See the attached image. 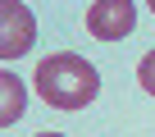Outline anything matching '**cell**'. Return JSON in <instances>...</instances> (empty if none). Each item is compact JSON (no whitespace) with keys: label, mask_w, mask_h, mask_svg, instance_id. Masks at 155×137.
<instances>
[{"label":"cell","mask_w":155,"mask_h":137,"mask_svg":"<svg viewBox=\"0 0 155 137\" xmlns=\"http://www.w3.org/2000/svg\"><path fill=\"white\" fill-rule=\"evenodd\" d=\"M150 14H155V0H150Z\"/></svg>","instance_id":"52a82bcc"},{"label":"cell","mask_w":155,"mask_h":137,"mask_svg":"<svg viewBox=\"0 0 155 137\" xmlns=\"http://www.w3.org/2000/svg\"><path fill=\"white\" fill-rule=\"evenodd\" d=\"M37 92L46 105L55 110H82L101 96V73L82 59V55H73V50H59V55H46L37 64Z\"/></svg>","instance_id":"6da1fadb"},{"label":"cell","mask_w":155,"mask_h":137,"mask_svg":"<svg viewBox=\"0 0 155 137\" xmlns=\"http://www.w3.org/2000/svg\"><path fill=\"white\" fill-rule=\"evenodd\" d=\"M137 28V5L132 0H91L87 5V32L96 41H123Z\"/></svg>","instance_id":"3957f363"},{"label":"cell","mask_w":155,"mask_h":137,"mask_svg":"<svg viewBox=\"0 0 155 137\" xmlns=\"http://www.w3.org/2000/svg\"><path fill=\"white\" fill-rule=\"evenodd\" d=\"M37 41V18L18 0H0V59H18Z\"/></svg>","instance_id":"7a4b0ae2"},{"label":"cell","mask_w":155,"mask_h":137,"mask_svg":"<svg viewBox=\"0 0 155 137\" xmlns=\"http://www.w3.org/2000/svg\"><path fill=\"white\" fill-rule=\"evenodd\" d=\"M37 137H64V132H37Z\"/></svg>","instance_id":"8992f818"},{"label":"cell","mask_w":155,"mask_h":137,"mask_svg":"<svg viewBox=\"0 0 155 137\" xmlns=\"http://www.w3.org/2000/svg\"><path fill=\"white\" fill-rule=\"evenodd\" d=\"M137 82L155 96V50H146V55H141V64H137Z\"/></svg>","instance_id":"5b68a950"},{"label":"cell","mask_w":155,"mask_h":137,"mask_svg":"<svg viewBox=\"0 0 155 137\" xmlns=\"http://www.w3.org/2000/svg\"><path fill=\"white\" fill-rule=\"evenodd\" d=\"M23 110H28V82L9 68H0V128L23 119Z\"/></svg>","instance_id":"277c9868"}]
</instances>
